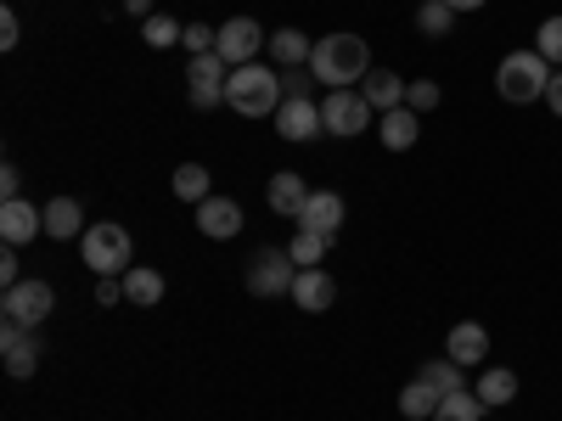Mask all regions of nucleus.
Returning a JSON list of instances; mask_svg holds the SVG:
<instances>
[{
    "label": "nucleus",
    "instance_id": "1",
    "mask_svg": "<svg viewBox=\"0 0 562 421\" xmlns=\"http://www.w3.org/2000/svg\"><path fill=\"white\" fill-rule=\"evenodd\" d=\"M366 73H371V45L360 34H326V39H315L310 79H321L326 90H355Z\"/></svg>",
    "mask_w": 562,
    "mask_h": 421
},
{
    "label": "nucleus",
    "instance_id": "2",
    "mask_svg": "<svg viewBox=\"0 0 562 421\" xmlns=\"http://www.w3.org/2000/svg\"><path fill=\"white\" fill-rule=\"evenodd\" d=\"M225 107L243 113V118H276V107H281V73H276V68H259V62L231 68V79H225Z\"/></svg>",
    "mask_w": 562,
    "mask_h": 421
},
{
    "label": "nucleus",
    "instance_id": "3",
    "mask_svg": "<svg viewBox=\"0 0 562 421\" xmlns=\"http://www.w3.org/2000/svg\"><path fill=\"white\" fill-rule=\"evenodd\" d=\"M546 84H551V62L540 52H512L495 68V90H501V102H512V107L546 102Z\"/></svg>",
    "mask_w": 562,
    "mask_h": 421
},
{
    "label": "nucleus",
    "instance_id": "4",
    "mask_svg": "<svg viewBox=\"0 0 562 421\" xmlns=\"http://www.w3.org/2000/svg\"><path fill=\"white\" fill-rule=\"evenodd\" d=\"M130 253H135V248H130V230L113 225V219L90 225V230H85V242H79V259L97 270V275H124V270H135Z\"/></svg>",
    "mask_w": 562,
    "mask_h": 421
},
{
    "label": "nucleus",
    "instance_id": "5",
    "mask_svg": "<svg viewBox=\"0 0 562 421\" xmlns=\"http://www.w3.org/2000/svg\"><path fill=\"white\" fill-rule=\"evenodd\" d=\"M293 275H299V264H293L288 248H259L248 259V293L254 298H288L293 293Z\"/></svg>",
    "mask_w": 562,
    "mask_h": 421
},
{
    "label": "nucleus",
    "instance_id": "6",
    "mask_svg": "<svg viewBox=\"0 0 562 421\" xmlns=\"http://www.w3.org/2000/svg\"><path fill=\"white\" fill-rule=\"evenodd\" d=\"M225 79H231V68L220 62V52L192 57V62H186V102H192L198 113H214L225 102Z\"/></svg>",
    "mask_w": 562,
    "mask_h": 421
},
{
    "label": "nucleus",
    "instance_id": "7",
    "mask_svg": "<svg viewBox=\"0 0 562 421\" xmlns=\"http://www.w3.org/2000/svg\"><path fill=\"white\" fill-rule=\"evenodd\" d=\"M371 113H378V107L360 96V84H355V90H333V96L321 102V124H326V135H344V140H355V135L371 124Z\"/></svg>",
    "mask_w": 562,
    "mask_h": 421
},
{
    "label": "nucleus",
    "instance_id": "8",
    "mask_svg": "<svg viewBox=\"0 0 562 421\" xmlns=\"http://www.w3.org/2000/svg\"><path fill=\"white\" fill-rule=\"evenodd\" d=\"M52 304H57V293H52V281H18V287H7V298H0V315H7L12 326H34L52 315Z\"/></svg>",
    "mask_w": 562,
    "mask_h": 421
},
{
    "label": "nucleus",
    "instance_id": "9",
    "mask_svg": "<svg viewBox=\"0 0 562 421\" xmlns=\"http://www.w3.org/2000/svg\"><path fill=\"white\" fill-rule=\"evenodd\" d=\"M259 45H270V34L254 23V18H231L225 29H220V62L225 68H248V62H259Z\"/></svg>",
    "mask_w": 562,
    "mask_h": 421
},
{
    "label": "nucleus",
    "instance_id": "10",
    "mask_svg": "<svg viewBox=\"0 0 562 421\" xmlns=\"http://www.w3.org/2000/svg\"><path fill=\"white\" fill-rule=\"evenodd\" d=\"M0 360H7V377H34L40 371V338L29 332V326H12L7 320V332H0Z\"/></svg>",
    "mask_w": 562,
    "mask_h": 421
},
{
    "label": "nucleus",
    "instance_id": "11",
    "mask_svg": "<svg viewBox=\"0 0 562 421\" xmlns=\"http://www.w3.org/2000/svg\"><path fill=\"white\" fill-rule=\"evenodd\" d=\"M276 135H281V140H315V135H326L321 107H315L310 96H288V102L276 107Z\"/></svg>",
    "mask_w": 562,
    "mask_h": 421
},
{
    "label": "nucleus",
    "instance_id": "12",
    "mask_svg": "<svg viewBox=\"0 0 562 421\" xmlns=\"http://www.w3.org/2000/svg\"><path fill=\"white\" fill-rule=\"evenodd\" d=\"M40 230H45V208H34V203H23V197L0 203V242H7V248L34 242Z\"/></svg>",
    "mask_w": 562,
    "mask_h": 421
},
{
    "label": "nucleus",
    "instance_id": "13",
    "mask_svg": "<svg viewBox=\"0 0 562 421\" xmlns=\"http://www.w3.org/2000/svg\"><path fill=\"white\" fill-rule=\"evenodd\" d=\"M288 298H293V304H299L304 315H321V309H333V304H338V281L326 275L321 264H315V270H299V275H293V293H288Z\"/></svg>",
    "mask_w": 562,
    "mask_h": 421
},
{
    "label": "nucleus",
    "instance_id": "14",
    "mask_svg": "<svg viewBox=\"0 0 562 421\" xmlns=\"http://www.w3.org/2000/svg\"><path fill=\"white\" fill-rule=\"evenodd\" d=\"M198 230H203L209 242H231L243 230V208L231 203V197H203L198 203Z\"/></svg>",
    "mask_w": 562,
    "mask_h": 421
},
{
    "label": "nucleus",
    "instance_id": "15",
    "mask_svg": "<svg viewBox=\"0 0 562 421\" xmlns=\"http://www.w3.org/2000/svg\"><path fill=\"white\" fill-rule=\"evenodd\" d=\"M405 90H411V79H400L394 68H371L366 79H360V96L378 107V113H394V107H405Z\"/></svg>",
    "mask_w": 562,
    "mask_h": 421
},
{
    "label": "nucleus",
    "instance_id": "16",
    "mask_svg": "<svg viewBox=\"0 0 562 421\" xmlns=\"http://www.w3.org/2000/svg\"><path fill=\"white\" fill-rule=\"evenodd\" d=\"M265 197H270V208H276L281 219H299V214H304V203H310V192H304V174H293V169L270 174Z\"/></svg>",
    "mask_w": 562,
    "mask_h": 421
},
{
    "label": "nucleus",
    "instance_id": "17",
    "mask_svg": "<svg viewBox=\"0 0 562 421\" xmlns=\"http://www.w3.org/2000/svg\"><path fill=\"white\" fill-rule=\"evenodd\" d=\"M299 225L304 230H321V237H338V230H344V197L338 192H310Z\"/></svg>",
    "mask_w": 562,
    "mask_h": 421
},
{
    "label": "nucleus",
    "instance_id": "18",
    "mask_svg": "<svg viewBox=\"0 0 562 421\" xmlns=\"http://www.w3.org/2000/svg\"><path fill=\"white\" fill-rule=\"evenodd\" d=\"M265 52H270V68H310L315 45L304 39V29H276Z\"/></svg>",
    "mask_w": 562,
    "mask_h": 421
},
{
    "label": "nucleus",
    "instance_id": "19",
    "mask_svg": "<svg viewBox=\"0 0 562 421\" xmlns=\"http://www.w3.org/2000/svg\"><path fill=\"white\" fill-rule=\"evenodd\" d=\"M378 135H383V147H389V152H411V147H416V135H422V113L394 107V113L378 118Z\"/></svg>",
    "mask_w": 562,
    "mask_h": 421
},
{
    "label": "nucleus",
    "instance_id": "20",
    "mask_svg": "<svg viewBox=\"0 0 562 421\" xmlns=\"http://www.w3.org/2000/svg\"><path fill=\"white\" fill-rule=\"evenodd\" d=\"M445 354L456 360V365H479L484 354H490V332L479 320H461L456 332H450V343H445Z\"/></svg>",
    "mask_w": 562,
    "mask_h": 421
},
{
    "label": "nucleus",
    "instance_id": "21",
    "mask_svg": "<svg viewBox=\"0 0 562 421\" xmlns=\"http://www.w3.org/2000/svg\"><path fill=\"white\" fill-rule=\"evenodd\" d=\"M124 304H135V309L164 304V275H158V270H147V264L124 270Z\"/></svg>",
    "mask_w": 562,
    "mask_h": 421
},
{
    "label": "nucleus",
    "instance_id": "22",
    "mask_svg": "<svg viewBox=\"0 0 562 421\" xmlns=\"http://www.w3.org/2000/svg\"><path fill=\"white\" fill-rule=\"evenodd\" d=\"M79 225H85V208H79L74 197H52V203H45V237L74 242V237H79Z\"/></svg>",
    "mask_w": 562,
    "mask_h": 421
},
{
    "label": "nucleus",
    "instance_id": "23",
    "mask_svg": "<svg viewBox=\"0 0 562 421\" xmlns=\"http://www.w3.org/2000/svg\"><path fill=\"white\" fill-rule=\"evenodd\" d=\"M479 399H484V410H501V405H512V399H518V371L490 365V371H484V383H479Z\"/></svg>",
    "mask_w": 562,
    "mask_h": 421
},
{
    "label": "nucleus",
    "instance_id": "24",
    "mask_svg": "<svg viewBox=\"0 0 562 421\" xmlns=\"http://www.w3.org/2000/svg\"><path fill=\"white\" fill-rule=\"evenodd\" d=\"M439 399H445V394H439L434 383H422V377H416V383L400 394V416H405V421H434Z\"/></svg>",
    "mask_w": 562,
    "mask_h": 421
},
{
    "label": "nucleus",
    "instance_id": "25",
    "mask_svg": "<svg viewBox=\"0 0 562 421\" xmlns=\"http://www.w3.org/2000/svg\"><path fill=\"white\" fill-rule=\"evenodd\" d=\"M175 197L192 203V208H198L203 197H214V192H209V169H203V163H180V169H175Z\"/></svg>",
    "mask_w": 562,
    "mask_h": 421
},
{
    "label": "nucleus",
    "instance_id": "26",
    "mask_svg": "<svg viewBox=\"0 0 562 421\" xmlns=\"http://www.w3.org/2000/svg\"><path fill=\"white\" fill-rule=\"evenodd\" d=\"M434 421H484V399L479 394H445L439 399V410H434Z\"/></svg>",
    "mask_w": 562,
    "mask_h": 421
},
{
    "label": "nucleus",
    "instance_id": "27",
    "mask_svg": "<svg viewBox=\"0 0 562 421\" xmlns=\"http://www.w3.org/2000/svg\"><path fill=\"white\" fill-rule=\"evenodd\" d=\"M326 248H333V237H321V230H304V225H299V237H293V248H288V253H293V264H299V270H315V264L326 259Z\"/></svg>",
    "mask_w": 562,
    "mask_h": 421
},
{
    "label": "nucleus",
    "instance_id": "28",
    "mask_svg": "<svg viewBox=\"0 0 562 421\" xmlns=\"http://www.w3.org/2000/svg\"><path fill=\"white\" fill-rule=\"evenodd\" d=\"M461 371H467V365H456L450 354H439V360L422 365V383H434L439 394H461V388H467V383H461Z\"/></svg>",
    "mask_w": 562,
    "mask_h": 421
},
{
    "label": "nucleus",
    "instance_id": "29",
    "mask_svg": "<svg viewBox=\"0 0 562 421\" xmlns=\"http://www.w3.org/2000/svg\"><path fill=\"white\" fill-rule=\"evenodd\" d=\"M450 23H456V12L445 7V0H422V7H416V29L428 34V39H445Z\"/></svg>",
    "mask_w": 562,
    "mask_h": 421
},
{
    "label": "nucleus",
    "instance_id": "30",
    "mask_svg": "<svg viewBox=\"0 0 562 421\" xmlns=\"http://www.w3.org/2000/svg\"><path fill=\"white\" fill-rule=\"evenodd\" d=\"M140 39H147L153 52H169V45L186 39V29H180L175 18H147V23H140Z\"/></svg>",
    "mask_w": 562,
    "mask_h": 421
},
{
    "label": "nucleus",
    "instance_id": "31",
    "mask_svg": "<svg viewBox=\"0 0 562 421\" xmlns=\"http://www.w3.org/2000/svg\"><path fill=\"white\" fill-rule=\"evenodd\" d=\"M535 52H540L546 62H562V18H546V23H540V34H535Z\"/></svg>",
    "mask_w": 562,
    "mask_h": 421
},
{
    "label": "nucleus",
    "instance_id": "32",
    "mask_svg": "<svg viewBox=\"0 0 562 421\" xmlns=\"http://www.w3.org/2000/svg\"><path fill=\"white\" fill-rule=\"evenodd\" d=\"M405 107H411V113H434V107H439V84H434V79H411Z\"/></svg>",
    "mask_w": 562,
    "mask_h": 421
},
{
    "label": "nucleus",
    "instance_id": "33",
    "mask_svg": "<svg viewBox=\"0 0 562 421\" xmlns=\"http://www.w3.org/2000/svg\"><path fill=\"white\" fill-rule=\"evenodd\" d=\"M186 52H192V57H209L214 52V45H220V29H209V23H186Z\"/></svg>",
    "mask_w": 562,
    "mask_h": 421
},
{
    "label": "nucleus",
    "instance_id": "34",
    "mask_svg": "<svg viewBox=\"0 0 562 421\" xmlns=\"http://www.w3.org/2000/svg\"><path fill=\"white\" fill-rule=\"evenodd\" d=\"M97 304H102V309L124 304V275H97Z\"/></svg>",
    "mask_w": 562,
    "mask_h": 421
},
{
    "label": "nucleus",
    "instance_id": "35",
    "mask_svg": "<svg viewBox=\"0 0 562 421\" xmlns=\"http://www.w3.org/2000/svg\"><path fill=\"white\" fill-rule=\"evenodd\" d=\"M18 39H23V23H18V12H0V45L12 52Z\"/></svg>",
    "mask_w": 562,
    "mask_h": 421
},
{
    "label": "nucleus",
    "instance_id": "36",
    "mask_svg": "<svg viewBox=\"0 0 562 421\" xmlns=\"http://www.w3.org/2000/svg\"><path fill=\"white\" fill-rule=\"evenodd\" d=\"M18 192H23V174H18V169L7 163V169H0V203H12Z\"/></svg>",
    "mask_w": 562,
    "mask_h": 421
},
{
    "label": "nucleus",
    "instance_id": "37",
    "mask_svg": "<svg viewBox=\"0 0 562 421\" xmlns=\"http://www.w3.org/2000/svg\"><path fill=\"white\" fill-rule=\"evenodd\" d=\"M18 281H23V270H18V253L7 248L0 253V287H18Z\"/></svg>",
    "mask_w": 562,
    "mask_h": 421
},
{
    "label": "nucleus",
    "instance_id": "38",
    "mask_svg": "<svg viewBox=\"0 0 562 421\" xmlns=\"http://www.w3.org/2000/svg\"><path fill=\"white\" fill-rule=\"evenodd\" d=\"M546 107L562 118V73H551V84H546Z\"/></svg>",
    "mask_w": 562,
    "mask_h": 421
},
{
    "label": "nucleus",
    "instance_id": "39",
    "mask_svg": "<svg viewBox=\"0 0 562 421\" xmlns=\"http://www.w3.org/2000/svg\"><path fill=\"white\" fill-rule=\"evenodd\" d=\"M124 12H130V18H140V23H147V18H153V0H124Z\"/></svg>",
    "mask_w": 562,
    "mask_h": 421
},
{
    "label": "nucleus",
    "instance_id": "40",
    "mask_svg": "<svg viewBox=\"0 0 562 421\" xmlns=\"http://www.w3.org/2000/svg\"><path fill=\"white\" fill-rule=\"evenodd\" d=\"M445 7H450V12H479L484 0H445Z\"/></svg>",
    "mask_w": 562,
    "mask_h": 421
}]
</instances>
